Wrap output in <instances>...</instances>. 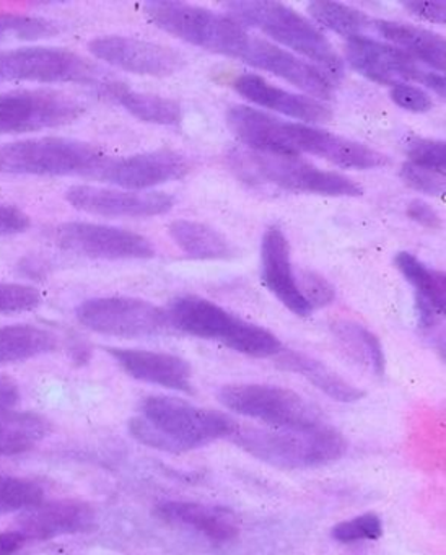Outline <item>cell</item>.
Segmentation results:
<instances>
[{
  "instance_id": "cell-1",
  "label": "cell",
  "mask_w": 446,
  "mask_h": 555,
  "mask_svg": "<svg viewBox=\"0 0 446 555\" xmlns=\"http://www.w3.org/2000/svg\"><path fill=\"white\" fill-rule=\"evenodd\" d=\"M230 131L251 151L283 155H315L347 170H371L390 164L386 155L360 142L322 131L303 122L285 121L253 106H231L227 113Z\"/></svg>"
},
{
  "instance_id": "cell-2",
  "label": "cell",
  "mask_w": 446,
  "mask_h": 555,
  "mask_svg": "<svg viewBox=\"0 0 446 555\" xmlns=\"http://www.w3.org/2000/svg\"><path fill=\"white\" fill-rule=\"evenodd\" d=\"M133 440L153 450L181 454L230 438L238 425L214 409L199 408L173 396H146L139 415L127 422Z\"/></svg>"
},
{
  "instance_id": "cell-3",
  "label": "cell",
  "mask_w": 446,
  "mask_h": 555,
  "mask_svg": "<svg viewBox=\"0 0 446 555\" xmlns=\"http://www.w3.org/2000/svg\"><path fill=\"white\" fill-rule=\"evenodd\" d=\"M238 448L277 469H313L341 460L347 453L344 435L331 425L306 428L238 427L231 435Z\"/></svg>"
},
{
  "instance_id": "cell-4",
  "label": "cell",
  "mask_w": 446,
  "mask_h": 555,
  "mask_svg": "<svg viewBox=\"0 0 446 555\" xmlns=\"http://www.w3.org/2000/svg\"><path fill=\"white\" fill-rule=\"evenodd\" d=\"M225 8L228 15L241 27L257 28L270 40L295 51L300 57H306L308 63L319 67L332 82L344 77V63L328 38L308 18L289 5L267 0H241L230 2Z\"/></svg>"
},
{
  "instance_id": "cell-5",
  "label": "cell",
  "mask_w": 446,
  "mask_h": 555,
  "mask_svg": "<svg viewBox=\"0 0 446 555\" xmlns=\"http://www.w3.org/2000/svg\"><path fill=\"white\" fill-rule=\"evenodd\" d=\"M165 311L173 330L199 339L217 340L243 356L267 359L283 350L276 334L234 317L205 298L184 295L175 298Z\"/></svg>"
},
{
  "instance_id": "cell-6",
  "label": "cell",
  "mask_w": 446,
  "mask_h": 555,
  "mask_svg": "<svg viewBox=\"0 0 446 555\" xmlns=\"http://www.w3.org/2000/svg\"><path fill=\"white\" fill-rule=\"evenodd\" d=\"M146 17L160 30L208 53L240 60L251 35L230 15L218 14L201 5L155 0L146 2Z\"/></svg>"
},
{
  "instance_id": "cell-7",
  "label": "cell",
  "mask_w": 446,
  "mask_h": 555,
  "mask_svg": "<svg viewBox=\"0 0 446 555\" xmlns=\"http://www.w3.org/2000/svg\"><path fill=\"white\" fill-rule=\"evenodd\" d=\"M3 168L31 177H88L97 180L111 157L87 142L64 138L13 142L2 151Z\"/></svg>"
},
{
  "instance_id": "cell-8",
  "label": "cell",
  "mask_w": 446,
  "mask_h": 555,
  "mask_svg": "<svg viewBox=\"0 0 446 555\" xmlns=\"http://www.w3.org/2000/svg\"><path fill=\"white\" fill-rule=\"evenodd\" d=\"M218 401L228 411L270 428H306L322 424L319 409L298 392L282 386L238 383L218 389Z\"/></svg>"
},
{
  "instance_id": "cell-9",
  "label": "cell",
  "mask_w": 446,
  "mask_h": 555,
  "mask_svg": "<svg viewBox=\"0 0 446 555\" xmlns=\"http://www.w3.org/2000/svg\"><path fill=\"white\" fill-rule=\"evenodd\" d=\"M0 82L103 86V73L64 48L31 47L0 51Z\"/></svg>"
},
{
  "instance_id": "cell-10",
  "label": "cell",
  "mask_w": 446,
  "mask_h": 555,
  "mask_svg": "<svg viewBox=\"0 0 446 555\" xmlns=\"http://www.w3.org/2000/svg\"><path fill=\"white\" fill-rule=\"evenodd\" d=\"M243 164L253 168L254 177L293 193L329 197H360L364 194V188L352 178L321 170L298 155L250 151L244 155Z\"/></svg>"
},
{
  "instance_id": "cell-11",
  "label": "cell",
  "mask_w": 446,
  "mask_h": 555,
  "mask_svg": "<svg viewBox=\"0 0 446 555\" xmlns=\"http://www.w3.org/2000/svg\"><path fill=\"white\" fill-rule=\"evenodd\" d=\"M345 60L352 69L371 82L381 86H397V83H420L436 95L445 99V77L435 70L420 66L413 57L404 53L399 48L373 38L354 37L345 41Z\"/></svg>"
},
{
  "instance_id": "cell-12",
  "label": "cell",
  "mask_w": 446,
  "mask_h": 555,
  "mask_svg": "<svg viewBox=\"0 0 446 555\" xmlns=\"http://www.w3.org/2000/svg\"><path fill=\"white\" fill-rule=\"evenodd\" d=\"M75 314L93 333L123 339L158 336L169 327L166 311L140 298H90L78 305Z\"/></svg>"
},
{
  "instance_id": "cell-13",
  "label": "cell",
  "mask_w": 446,
  "mask_h": 555,
  "mask_svg": "<svg viewBox=\"0 0 446 555\" xmlns=\"http://www.w3.org/2000/svg\"><path fill=\"white\" fill-rule=\"evenodd\" d=\"M84 105L58 90H15L0 93V134H25L71 125Z\"/></svg>"
},
{
  "instance_id": "cell-14",
  "label": "cell",
  "mask_w": 446,
  "mask_h": 555,
  "mask_svg": "<svg viewBox=\"0 0 446 555\" xmlns=\"http://www.w3.org/2000/svg\"><path fill=\"white\" fill-rule=\"evenodd\" d=\"M52 240L59 248L90 259H152L155 248L145 236L119 227L67 222L55 227Z\"/></svg>"
},
{
  "instance_id": "cell-15",
  "label": "cell",
  "mask_w": 446,
  "mask_h": 555,
  "mask_svg": "<svg viewBox=\"0 0 446 555\" xmlns=\"http://www.w3.org/2000/svg\"><path fill=\"white\" fill-rule=\"evenodd\" d=\"M88 50L97 60L137 76L168 77L184 67V57L173 48L119 35L94 38Z\"/></svg>"
},
{
  "instance_id": "cell-16",
  "label": "cell",
  "mask_w": 446,
  "mask_h": 555,
  "mask_svg": "<svg viewBox=\"0 0 446 555\" xmlns=\"http://www.w3.org/2000/svg\"><path fill=\"white\" fill-rule=\"evenodd\" d=\"M240 61L247 66L256 67V69L286 80L318 102H329L334 93V82L315 64L308 63L296 54L289 53L283 48L277 47L276 43L253 37V35H251Z\"/></svg>"
},
{
  "instance_id": "cell-17",
  "label": "cell",
  "mask_w": 446,
  "mask_h": 555,
  "mask_svg": "<svg viewBox=\"0 0 446 555\" xmlns=\"http://www.w3.org/2000/svg\"><path fill=\"white\" fill-rule=\"evenodd\" d=\"M65 199L75 209L100 217H155L175 206L171 194L158 191H126L113 188L72 186Z\"/></svg>"
},
{
  "instance_id": "cell-18",
  "label": "cell",
  "mask_w": 446,
  "mask_h": 555,
  "mask_svg": "<svg viewBox=\"0 0 446 555\" xmlns=\"http://www.w3.org/2000/svg\"><path fill=\"white\" fill-rule=\"evenodd\" d=\"M191 170L188 158L178 152L155 151L126 158H110L98 181L126 191H146L158 184L179 180Z\"/></svg>"
},
{
  "instance_id": "cell-19",
  "label": "cell",
  "mask_w": 446,
  "mask_h": 555,
  "mask_svg": "<svg viewBox=\"0 0 446 555\" xmlns=\"http://www.w3.org/2000/svg\"><path fill=\"white\" fill-rule=\"evenodd\" d=\"M16 525L26 541H51L91 531L97 525V512L84 500H52L25 509Z\"/></svg>"
},
{
  "instance_id": "cell-20",
  "label": "cell",
  "mask_w": 446,
  "mask_h": 555,
  "mask_svg": "<svg viewBox=\"0 0 446 555\" xmlns=\"http://www.w3.org/2000/svg\"><path fill=\"white\" fill-rule=\"evenodd\" d=\"M106 352L117 365L137 382L162 386L182 395H194L192 369L188 360L173 353L153 352L142 349L107 347Z\"/></svg>"
},
{
  "instance_id": "cell-21",
  "label": "cell",
  "mask_w": 446,
  "mask_h": 555,
  "mask_svg": "<svg viewBox=\"0 0 446 555\" xmlns=\"http://www.w3.org/2000/svg\"><path fill=\"white\" fill-rule=\"evenodd\" d=\"M233 89L247 102L303 125H324L332 119V109L326 103L308 95L286 92L256 74H241L233 80Z\"/></svg>"
},
{
  "instance_id": "cell-22",
  "label": "cell",
  "mask_w": 446,
  "mask_h": 555,
  "mask_svg": "<svg viewBox=\"0 0 446 555\" xmlns=\"http://www.w3.org/2000/svg\"><path fill=\"white\" fill-rule=\"evenodd\" d=\"M260 278L270 294L276 295L290 311L308 317L311 308L302 297L290 259L289 240L277 225L269 227L260 243Z\"/></svg>"
},
{
  "instance_id": "cell-23",
  "label": "cell",
  "mask_w": 446,
  "mask_h": 555,
  "mask_svg": "<svg viewBox=\"0 0 446 555\" xmlns=\"http://www.w3.org/2000/svg\"><path fill=\"white\" fill-rule=\"evenodd\" d=\"M155 516L168 525L184 526L214 542H230L240 532L234 515L224 506L165 500L155 506Z\"/></svg>"
},
{
  "instance_id": "cell-24",
  "label": "cell",
  "mask_w": 446,
  "mask_h": 555,
  "mask_svg": "<svg viewBox=\"0 0 446 555\" xmlns=\"http://www.w3.org/2000/svg\"><path fill=\"white\" fill-rule=\"evenodd\" d=\"M371 27L387 40V43L409 54L417 63L425 64L430 70L443 73L446 66V41L442 35L416 25L393 21H371Z\"/></svg>"
},
{
  "instance_id": "cell-25",
  "label": "cell",
  "mask_w": 446,
  "mask_h": 555,
  "mask_svg": "<svg viewBox=\"0 0 446 555\" xmlns=\"http://www.w3.org/2000/svg\"><path fill=\"white\" fill-rule=\"evenodd\" d=\"M277 357H279V366L289 372L298 373L334 401L357 402L365 398L364 389L352 385L315 357L295 352V350H282Z\"/></svg>"
},
{
  "instance_id": "cell-26",
  "label": "cell",
  "mask_w": 446,
  "mask_h": 555,
  "mask_svg": "<svg viewBox=\"0 0 446 555\" xmlns=\"http://www.w3.org/2000/svg\"><path fill=\"white\" fill-rule=\"evenodd\" d=\"M173 242L189 258L199 261H227L234 258V246L212 227L194 220H175L168 229Z\"/></svg>"
},
{
  "instance_id": "cell-27",
  "label": "cell",
  "mask_w": 446,
  "mask_h": 555,
  "mask_svg": "<svg viewBox=\"0 0 446 555\" xmlns=\"http://www.w3.org/2000/svg\"><path fill=\"white\" fill-rule=\"evenodd\" d=\"M101 89L140 121L160 126H178L182 121L181 105L175 100L133 92L116 82H104Z\"/></svg>"
},
{
  "instance_id": "cell-28",
  "label": "cell",
  "mask_w": 446,
  "mask_h": 555,
  "mask_svg": "<svg viewBox=\"0 0 446 555\" xmlns=\"http://www.w3.org/2000/svg\"><path fill=\"white\" fill-rule=\"evenodd\" d=\"M58 349V337L31 324L0 327V365L25 362Z\"/></svg>"
},
{
  "instance_id": "cell-29",
  "label": "cell",
  "mask_w": 446,
  "mask_h": 555,
  "mask_svg": "<svg viewBox=\"0 0 446 555\" xmlns=\"http://www.w3.org/2000/svg\"><path fill=\"white\" fill-rule=\"evenodd\" d=\"M51 434V424L35 412L0 414V456L26 453Z\"/></svg>"
},
{
  "instance_id": "cell-30",
  "label": "cell",
  "mask_w": 446,
  "mask_h": 555,
  "mask_svg": "<svg viewBox=\"0 0 446 555\" xmlns=\"http://www.w3.org/2000/svg\"><path fill=\"white\" fill-rule=\"evenodd\" d=\"M332 334L339 340L345 352L358 363V365L373 373L374 376H383L386 370V356H384L381 340L367 327L355 321L339 320L331 324Z\"/></svg>"
},
{
  "instance_id": "cell-31",
  "label": "cell",
  "mask_w": 446,
  "mask_h": 555,
  "mask_svg": "<svg viewBox=\"0 0 446 555\" xmlns=\"http://www.w3.org/2000/svg\"><path fill=\"white\" fill-rule=\"evenodd\" d=\"M394 264L416 288V297L423 298L439 314H445L446 281L443 272L426 268L420 259L407 251L397 253Z\"/></svg>"
},
{
  "instance_id": "cell-32",
  "label": "cell",
  "mask_w": 446,
  "mask_h": 555,
  "mask_svg": "<svg viewBox=\"0 0 446 555\" xmlns=\"http://www.w3.org/2000/svg\"><path fill=\"white\" fill-rule=\"evenodd\" d=\"M306 9L316 24L345 38L361 37L364 31L371 28V21H373L358 9L341 4V2L318 0V2L306 5Z\"/></svg>"
},
{
  "instance_id": "cell-33",
  "label": "cell",
  "mask_w": 446,
  "mask_h": 555,
  "mask_svg": "<svg viewBox=\"0 0 446 555\" xmlns=\"http://www.w3.org/2000/svg\"><path fill=\"white\" fill-rule=\"evenodd\" d=\"M44 502L41 486L23 477L0 474V515L25 512Z\"/></svg>"
},
{
  "instance_id": "cell-34",
  "label": "cell",
  "mask_w": 446,
  "mask_h": 555,
  "mask_svg": "<svg viewBox=\"0 0 446 555\" xmlns=\"http://www.w3.org/2000/svg\"><path fill=\"white\" fill-rule=\"evenodd\" d=\"M59 27L46 18L29 17V15L0 14V41L39 40L54 37Z\"/></svg>"
},
{
  "instance_id": "cell-35",
  "label": "cell",
  "mask_w": 446,
  "mask_h": 555,
  "mask_svg": "<svg viewBox=\"0 0 446 555\" xmlns=\"http://www.w3.org/2000/svg\"><path fill=\"white\" fill-rule=\"evenodd\" d=\"M332 539L341 544L361 541H378L383 535V519L377 513H364L352 519L337 522L331 531Z\"/></svg>"
},
{
  "instance_id": "cell-36",
  "label": "cell",
  "mask_w": 446,
  "mask_h": 555,
  "mask_svg": "<svg viewBox=\"0 0 446 555\" xmlns=\"http://www.w3.org/2000/svg\"><path fill=\"white\" fill-rule=\"evenodd\" d=\"M406 154L407 157H409L410 164L426 168V170L436 171V173L445 175V142L417 138L413 139V141L407 142Z\"/></svg>"
},
{
  "instance_id": "cell-37",
  "label": "cell",
  "mask_w": 446,
  "mask_h": 555,
  "mask_svg": "<svg viewBox=\"0 0 446 555\" xmlns=\"http://www.w3.org/2000/svg\"><path fill=\"white\" fill-rule=\"evenodd\" d=\"M41 294L28 285L0 282V314L23 313L41 305Z\"/></svg>"
},
{
  "instance_id": "cell-38",
  "label": "cell",
  "mask_w": 446,
  "mask_h": 555,
  "mask_svg": "<svg viewBox=\"0 0 446 555\" xmlns=\"http://www.w3.org/2000/svg\"><path fill=\"white\" fill-rule=\"evenodd\" d=\"M296 284H298L300 294L305 298L308 307L311 308L313 311L318 310V308L328 307L334 301L335 291L321 274L315 271H305L300 272V279H296Z\"/></svg>"
},
{
  "instance_id": "cell-39",
  "label": "cell",
  "mask_w": 446,
  "mask_h": 555,
  "mask_svg": "<svg viewBox=\"0 0 446 555\" xmlns=\"http://www.w3.org/2000/svg\"><path fill=\"white\" fill-rule=\"evenodd\" d=\"M400 178L407 186L426 196L439 197L445 194V175L406 162L400 167Z\"/></svg>"
},
{
  "instance_id": "cell-40",
  "label": "cell",
  "mask_w": 446,
  "mask_h": 555,
  "mask_svg": "<svg viewBox=\"0 0 446 555\" xmlns=\"http://www.w3.org/2000/svg\"><path fill=\"white\" fill-rule=\"evenodd\" d=\"M391 100L399 108L410 113H426L433 108L432 96L412 83H397L391 87Z\"/></svg>"
},
{
  "instance_id": "cell-41",
  "label": "cell",
  "mask_w": 446,
  "mask_h": 555,
  "mask_svg": "<svg viewBox=\"0 0 446 555\" xmlns=\"http://www.w3.org/2000/svg\"><path fill=\"white\" fill-rule=\"evenodd\" d=\"M403 8L409 11L416 17L430 24H446V4L445 2H429V0H406Z\"/></svg>"
},
{
  "instance_id": "cell-42",
  "label": "cell",
  "mask_w": 446,
  "mask_h": 555,
  "mask_svg": "<svg viewBox=\"0 0 446 555\" xmlns=\"http://www.w3.org/2000/svg\"><path fill=\"white\" fill-rule=\"evenodd\" d=\"M31 220L18 207L0 204V236L18 235L26 232Z\"/></svg>"
},
{
  "instance_id": "cell-43",
  "label": "cell",
  "mask_w": 446,
  "mask_h": 555,
  "mask_svg": "<svg viewBox=\"0 0 446 555\" xmlns=\"http://www.w3.org/2000/svg\"><path fill=\"white\" fill-rule=\"evenodd\" d=\"M407 217L426 229H439L443 225L442 217L425 201L413 199L407 206Z\"/></svg>"
},
{
  "instance_id": "cell-44",
  "label": "cell",
  "mask_w": 446,
  "mask_h": 555,
  "mask_svg": "<svg viewBox=\"0 0 446 555\" xmlns=\"http://www.w3.org/2000/svg\"><path fill=\"white\" fill-rule=\"evenodd\" d=\"M20 402V388L10 376L0 375V414L13 412Z\"/></svg>"
},
{
  "instance_id": "cell-45",
  "label": "cell",
  "mask_w": 446,
  "mask_h": 555,
  "mask_svg": "<svg viewBox=\"0 0 446 555\" xmlns=\"http://www.w3.org/2000/svg\"><path fill=\"white\" fill-rule=\"evenodd\" d=\"M416 310L420 330L429 331V333L435 330L436 324H438V318L442 317V314H439L429 301L420 297H416Z\"/></svg>"
},
{
  "instance_id": "cell-46",
  "label": "cell",
  "mask_w": 446,
  "mask_h": 555,
  "mask_svg": "<svg viewBox=\"0 0 446 555\" xmlns=\"http://www.w3.org/2000/svg\"><path fill=\"white\" fill-rule=\"evenodd\" d=\"M26 538L18 529H9V531H0V555H13L22 551L26 544Z\"/></svg>"
},
{
  "instance_id": "cell-47",
  "label": "cell",
  "mask_w": 446,
  "mask_h": 555,
  "mask_svg": "<svg viewBox=\"0 0 446 555\" xmlns=\"http://www.w3.org/2000/svg\"><path fill=\"white\" fill-rule=\"evenodd\" d=\"M3 170V164H2V155H0V171Z\"/></svg>"
}]
</instances>
